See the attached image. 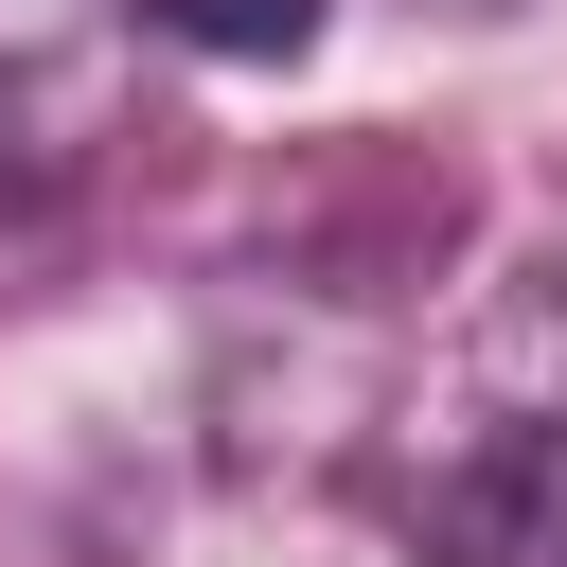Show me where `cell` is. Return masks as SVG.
<instances>
[{"label":"cell","instance_id":"6da1fadb","mask_svg":"<svg viewBox=\"0 0 567 567\" xmlns=\"http://www.w3.org/2000/svg\"><path fill=\"white\" fill-rule=\"evenodd\" d=\"M408 514L443 567H567V266H532V301L478 337V372L443 390Z\"/></svg>","mask_w":567,"mask_h":567},{"label":"cell","instance_id":"7a4b0ae2","mask_svg":"<svg viewBox=\"0 0 567 567\" xmlns=\"http://www.w3.org/2000/svg\"><path fill=\"white\" fill-rule=\"evenodd\" d=\"M124 18H142V0H0V195L71 177V159L106 142Z\"/></svg>","mask_w":567,"mask_h":567},{"label":"cell","instance_id":"3957f363","mask_svg":"<svg viewBox=\"0 0 567 567\" xmlns=\"http://www.w3.org/2000/svg\"><path fill=\"white\" fill-rule=\"evenodd\" d=\"M142 35L230 53V71H284V53H319V0H142Z\"/></svg>","mask_w":567,"mask_h":567}]
</instances>
